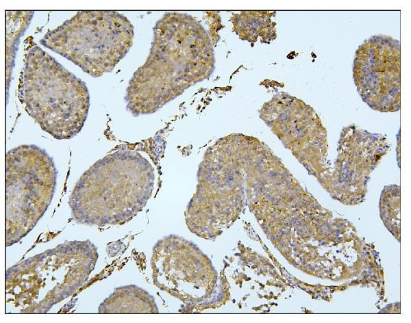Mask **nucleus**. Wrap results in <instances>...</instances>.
<instances>
[{
	"mask_svg": "<svg viewBox=\"0 0 411 323\" xmlns=\"http://www.w3.org/2000/svg\"><path fill=\"white\" fill-rule=\"evenodd\" d=\"M54 162L35 144H22L5 154V231L7 240L25 236L52 200L57 177Z\"/></svg>",
	"mask_w": 411,
	"mask_h": 323,
	"instance_id": "nucleus-5",
	"label": "nucleus"
},
{
	"mask_svg": "<svg viewBox=\"0 0 411 323\" xmlns=\"http://www.w3.org/2000/svg\"><path fill=\"white\" fill-rule=\"evenodd\" d=\"M19 98L27 113L56 140H70L82 129L90 108L86 83L36 45L28 51Z\"/></svg>",
	"mask_w": 411,
	"mask_h": 323,
	"instance_id": "nucleus-3",
	"label": "nucleus"
},
{
	"mask_svg": "<svg viewBox=\"0 0 411 323\" xmlns=\"http://www.w3.org/2000/svg\"><path fill=\"white\" fill-rule=\"evenodd\" d=\"M260 116L300 161L327 156V132L313 108L286 93L265 103Z\"/></svg>",
	"mask_w": 411,
	"mask_h": 323,
	"instance_id": "nucleus-7",
	"label": "nucleus"
},
{
	"mask_svg": "<svg viewBox=\"0 0 411 323\" xmlns=\"http://www.w3.org/2000/svg\"><path fill=\"white\" fill-rule=\"evenodd\" d=\"M214 55L203 27L186 13L166 12L155 23L149 54L126 89L134 116L156 112L212 75Z\"/></svg>",
	"mask_w": 411,
	"mask_h": 323,
	"instance_id": "nucleus-1",
	"label": "nucleus"
},
{
	"mask_svg": "<svg viewBox=\"0 0 411 323\" xmlns=\"http://www.w3.org/2000/svg\"><path fill=\"white\" fill-rule=\"evenodd\" d=\"M353 78L359 94L372 109L393 112L400 108V43L387 36H373L357 49Z\"/></svg>",
	"mask_w": 411,
	"mask_h": 323,
	"instance_id": "nucleus-6",
	"label": "nucleus"
},
{
	"mask_svg": "<svg viewBox=\"0 0 411 323\" xmlns=\"http://www.w3.org/2000/svg\"><path fill=\"white\" fill-rule=\"evenodd\" d=\"M134 26L113 10H82L48 31L40 43L99 77L112 72L129 52Z\"/></svg>",
	"mask_w": 411,
	"mask_h": 323,
	"instance_id": "nucleus-4",
	"label": "nucleus"
},
{
	"mask_svg": "<svg viewBox=\"0 0 411 323\" xmlns=\"http://www.w3.org/2000/svg\"><path fill=\"white\" fill-rule=\"evenodd\" d=\"M153 168L139 153L116 151L97 161L79 178L69 198L81 224H122L146 205L153 185Z\"/></svg>",
	"mask_w": 411,
	"mask_h": 323,
	"instance_id": "nucleus-2",
	"label": "nucleus"
},
{
	"mask_svg": "<svg viewBox=\"0 0 411 323\" xmlns=\"http://www.w3.org/2000/svg\"><path fill=\"white\" fill-rule=\"evenodd\" d=\"M273 15L266 11L242 12L234 18L235 31L249 41L256 42L259 38L264 42L271 41L276 37Z\"/></svg>",
	"mask_w": 411,
	"mask_h": 323,
	"instance_id": "nucleus-8",
	"label": "nucleus"
}]
</instances>
